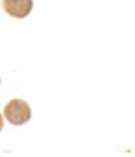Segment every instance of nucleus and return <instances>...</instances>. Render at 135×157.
<instances>
[{
	"label": "nucleus",
	"mask_w": 135,
	"mask_h": 157,
	"mask_svg": "<svg viewBox=\"0 0 135 157\" xmlns=\"http://www.w3.org/2000/svg\"><path fill=\"white\" fill-rule=\"evenodd\" d=\"M7 121L16 126L22 125L29 121L31 118V109L28 104L23 100L14 99L8 102L4 110Z\"/></svg>",
	"instance_id": "1"
},
{
	"label": "nucleus",
	"mask_w": 135,
	"mask_h": 157,
	"mask_svg": "<svg viewBox=\"0 0 135 157\" xmlns=\"http://www.w3.org/2000/svg\"><path fill=\"white\" fill-rule=\"evenodd\" d=\"M33 0H3V7L11 16L23 19L28 16L33 8Z\"/></svg>",
	"instance_id": "2"
},
{
	"label": "nucleus",
	"mask_w": 135,
	"mask_h": 157,
	"mask_svg": "<svg viewBox=\"0 0 135 157\" xmlns=\"http://www.w3.org/2000/svg\"><path fill=\"white\" fill-rule=\"evenodd\" d=\"M4 127V120H3V117L2 115V113H0V132L2 131Z\"/></svg>",
	"instance_id": "3"
},
{
	"label": "nucleus",
	"mask_w": 135,
	"mask_h": 157,
	"mask_svg": "<svg viewBox=\"0 0 135 157\" xmlns=\"http://www.w3.org/2000/svg\"><path fill=\"white\" fill-rule=\"evenodd\" d=\"M0 83H1V79H0Z\"/></svg>",
	"instance_id": "4"
}]
</instances>
